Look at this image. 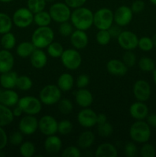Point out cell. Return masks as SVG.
I'll return each mask as SVG.
<instances>
[{
  "label": "cell",
  "mask_w": 156,
  "mask_h": 157,
  "mask_svg": "<svg viewBox=\"0 0 156 157\" xmlns=\"http://www.w3.org/2000/svg\"><path fill=\"white\" fill-rule=\"evenodd\" d=\"M70 21L74 29L87 31L93 25V12L84 6L76 8L72 11Z\"/></svg>",
  "instance_id": "obj_1"
},
{
  "label": "cell",
  "mask_w": 156,
  "mask_h": 157,
  "mask_svg": "<svg viewBox=\"0 0 156 157\" xmlns=\"http://www.w3.org/2000/svg\"><path fill=\"white\" fill-rule=\"evenodd\" d=\"M151 136V127L145 121H136L129 128L130 138L137 144H142L148 142Z\"/></svg>",
  "instance_id": "obj_2"
},
{
  "label": "cell",
  "mask_w": 156,
  "mask_h": 157,
  "mask_svg": "<svg viewBox=\"0 0 156 157\" xmlns=\"http://www.w3.org/2000/svg\"><path fill=\"white\" fill-rule=\"evenodd\" d=\"M54 40V32L50 26L38 27L32 35V41L36 48H46Z\"/></svg>",
  "instance_id": "obj_3"
},
{
  "label": "cell",
  "mask_w": 156,
  "mask_h": 157,
  "mask_svg": "<svg viewBox=\"0 0 156 157\" xmlns=\"http://www.w3.org/2000/svg\"><path fill=\"white\" fill-rule=\"evenodd\" d=\"M113 23L114 14L109 8H100L93 13V25L98 30H108Z\"/></svg>",
  "instance_id": "obj_4"
},
{
  "label": "cell",
  "mask_w": 156,
  "mask_h": 157,
  "mask_svg": "<svg viewBox=\"0 0 156 157\" xmlns=\"http://www.w3.org/2000/svg\"><path fill=\"white\" fill-rule=\"evenodd\" d=\"M62 91L54 84H47L44 86L39 92V99L43 104L51 106L58 104L61 99Z\"/></svg>",
  "instance_id": "obj_5"
},
{
  "label": "cell",
  "mask_w": 156,
  "mask_h": 157,
  "mask_svg": "<svg viewBox=\"0 0 156 157\" xmlns=\"http://www.w3.org/2000/svg\"><path fill=\"white\" fill-rule=\"evenodd\" d=\"M48 12L52 21L60 24L70 20L72 11L65 2H55L50 6Z\"/></svg>",
  "instance_id": "obj_6"
},
{
  "label": "cell",
  "mask_w": 156,
  "mask_h": 157,
  "mask_svg": "<svg viewBox=\"0 0 156 157\" xmlns=\"http://www.w3.org/2000/svg\"><path fill=\"white\" fill-rule=\"evenodd\" d=\"M61 63L64 67L70 71H75L80 67L82 64V57L78 50L68 48L64 51L61 56Z\"/></svg>",
  "instance_id": "obj_7"
},
{
  "label": "cell",
  "mask_w": 156,
  "mask_h": 157,
  "mask_svg": "<svg viewBox=\"0 0 156 157\" xmlns=\"http://www.w3.org/2000/svg\"><path fill=\"white\" fill-rule=\"evenodd\" d=\"M42 104L39 98L34 96H25L19 98L18 103V105L23 110V113L35 116L41 113Z\"/></svg>",
  "instance_id": "obj_8"
},
{
  "label": "cell",
  "mask_w": 156,
  "mask_h": 157,
  "mask_svg": "<svg viewBox=\"0 0 156 157\" xmlns=\"http://www.w3.org/2000/svg\"><path fill=\"white\" fill-rule=\"evenodd\" d=\"M13 24L19 29H26L34 23V13L27 7L16 9L12 17Z\"/></svg>",
  "instance_id": "obj_9"
},
{
  "label": "cell",
  "mask_w": 156,
  "mask_h": 157,
  "mask_svg": "<svg viewBox=\"0 0 156 157\" xmlns=\"http://www.w3.org/2000/svg\"><path fill=\"white\" fill-rule=\"evenodd\" d=\"M58 125V121L51 115H44L38 120V130L46 136L56 134Z\"/></svg>",
  "instance_id": "obj_10"
},
{
  "label": "cell",
  "mask_w": 156,
  "mask_h": 157,
  "mask_svg": "<svg viewBox=\"0 0 156 157\" xmlns=\"http://www.w3.org/2000/svg\"><path fill=\"white\" fill-rule=\"evenodd\" d=\"M117 42L125 51H133L138 48L139 38L131 31H122L117 38Z\"/></svg>",
  "instance_id": "obj_11"
},
{
  "label": "cell",
  "mask_w": 156,
  "mask_h": 157,
  "mask_svg": "<svg viewBox=\"0 0 156 157\" xmlns=\"http://www.w3.org/2000/svg\"><path fill=\"white\" fill-rule=\"evenodd\" d=\"M76 119L78 124L86 129L92 128L97 124V114L94 110L89 107L80 110Z\"/></svg>",
  "instance_id": "obj_12"
},
{
  "label": "cell",
  "mask_w": 156,
  "mask_h": 157,
  "mask_svg": "<svg viewBox=\"0 0 156 157\" xmlns=\"http://www.w3.org/2000/svg\"><path fill=\"white\" fill-rule=\"evenodd\" d=\"M38 130V120L35 115L26 114L22 117L18 124V130L24 135L31 136Z\"/></svg>",
  "instance_id": "obj_13"
},
{
  "label": "cell",
  "mask_w": 156,
  "mask_h": 157,
  "mask_svg": "<svg viewBox=\"0 0 156 157\" xmlns=\"http://www.w3.org/2000/svg\"><path fill=\"white\" fill-rule=\"evenodd\" d=\"M132 92L135 98L138 101L145 102L151 97V86L149 83L145 80H138L133 85Z\"/></svg>",
  "instance_id": "obj_14"
},
{
  "label": "cell",
  "mask_w": 156,
  "mask_h": 157,
  "mask_svg": "<svg viewBox=\"0 0 156 157\" xmlns=\"http://www.w3.org/2000/svg\"><path fill=\"white\" fill-rule=\"evenodd\" d=\"M114 14V23L121 26L125 27L128 25L133 18V12L131 8L127 6H121L113 12Z\"/></svg>",
  "instance_id": "obj_15"
},
{
  "label": "cell",
  "mask_w": 156,
  "mask_h": 157,
  "mask_svg": "<svg viewBox=\"0 0 156 157\" xmlns=\"http://www.w3.org/2000/svg\"><path fill=\"white\" fill-rule=\"evenodd\" d=\"M70 43L73 48L82 50L85 48L89 43V38L86 31L75 29L70 36Z\"/></svg>",
  "instance_id": "obj_16"
},
{
  "label": "cell",
  "mask_w": 156,
  "mask_h": 157,
  "mask_svg": "<svg viewBox=\"0 0 156 157\" xmlns=\"http://www.w3.org/2000/svg\"><path fill=\"white\" fill-rule=\"evenodd\" d=\"M62 140L56 134L47 136L44 143V148L46 153L50 155H57L61 151Z\"/></svg>",
  "instance_id": "obj_17"
},
{
  "label": "cell",
  "mask_w": 156,
  "mask_h": 157,
  "mask_svg": "<svg viewBox=\"0 0 156 157\" xmlns=\"http://www.w3.org/2000/svg\"><path fill=\"white\" fill-rule=\"evenodd\" d=\"M148 107L142 101H138L131 104L129 107V114L136 121H144L148 115Z\"/></svg>",
  "instance_id": "obj_18"
},
{
  "label": "cell",
  "mask_w": 156,
  "mask_h": 157,
  "mask_svg": "<svg viewBox=\"0 0 156 157\" xmlns=\"http://www.w3.org/2000/svg\"><path fill=\"white\" fill-rule=\"evenodd\" d=\"M75 102L82 108L90 107L93 102V96L91 92L86 88H79L75 93Z\"/></svg>",
  "instance_id": "obj_19"
},
{
  "label": "cell",
  "mask_w": 156,
  "mask_h": 157,
  "mask_svg": "<svg viewBox=\"0 0 156 157\" xmlns=\"http://www.w3.org/2000/svg\"><path fill=\"white\" fill-rule=\"evenodd\" d=\"M106 70L114 76H124L127 74L128 67L119 59H110L106 64Z\"/></svg>",
  "instance_id": "obj_20"
},
{
  "label": "cell",
  "mask_w": 156,
  "mask_h": 157,
  "mask_svg": "<svg viewBox=\"0 0 156 157\" xmlns=\"http://www.w3.org/2000/svg\"><path fill=\"white\" fill-rule=\"evenodd\" d=\"M15 64V58L9 50H0V73L10 71Z\"/></svg>",
  "instance_id": "obj_21"
},
{
  "label": "cell",
  "mask_w": 156,
  "mask_h": 157,
  "mask_svg": "<svg viewBox=\"0 0 156 157\" xmlns=\"http://www.w3.org/2000/svg\"><path fill=\"white\" fill-rule=\"evenodd\" d=\"M19 101V96L12 89H5L0 94V104L11 107L17 105Z\"/></svg>",
  "instance_id": "obj_22"
},
{
  "label": "cell",
  "mask_w": 156,
  "mask_h": 157,
  "mask_svg": "<svg viewBox=\"0 0 156 157\" xmlns=\"http://www.w3.org/2000/svg\"><path fill=\"white\" fill-rule=\"evenodd\" d=\"M30 62L32 67L36 69H41L47 63V55L42 49L35 48L30 56Z\"/></svg>",
  "instance_id": "obj_23"
},
{
  "label": "cell",
  "mask_w": 156,
  "mask_h": 157,
  "mask_svg": "<svg viewBox=\"0 0 156 157\" xmlns=\"http://www.w3.org/2000/svg\"><path fill=\"white\" fill-rule=\"evenodd\" d=\"M94 156L96 157H117L118 151L113 144L110 143H102L97 147Z\"/></svg>",
  "instance_id": "obj_24"
},
{
  "label": "cell",
  "mask_w": 156,
  "mask_h": 157,
  "mask_svg": "<svg viewBox=\"0 0 156 157\" xmlns=\"http://www.w3.org/2000/svg\"><path fill=\"white\" fill-rule=\"evenodd\" d=\"M18 74L15 71L5 72L0 75V85L4 89H13L16 87Z\"/></svg>",
  "instance_id": "obj_25"
},
{
  "label": "cell",
  "mask_w": 156,
  "mask_h": 157,
  "mask_svg": "<svg viewBox=\"0 0 156 157\" xmlns=\"http://www.w3.org/2000/svg\"><path fill=\"white\" fill-rule=\"evenodd\" d=\"M57 85L63 92H68L72 90L74 85V78L70 73L61 74L58 78Z\"/></svg>",
  "instance_id": "obj_26"
},
{
  "label": "cell",
  "mask_w": 156,
  "mask_h": 157,
  "mask_svg": "<svg viewBox=\"0 0 156 157\" xmlns=\"http://www.w3.org/2000/svg\"><path fill=\"white\" fill-rule=\"evenodd\" d=\"M95 141V135L90 130H85L79 135L77 138L78 147L83 150H87L92 147Z\"/></svg>",
  "instance_id": "obj_27"
},
{
  "label": "cell",
  "mask_w": 156,
  "mask_h": 157,
  "mask_svg": "<svg viewBox=\"0 0 156 157\" xmlns=\"http://www.w3.org/2000/svg\"><path fill=\"white\" fill-rule=\"evenodd\" d=\"M35 48H36L32 41H22L17 45L16 54L20 58H30Z\"/></svg>",
  "instance_id": "obj_28"
},
{
  "label": "cell",
  "mask_w": 156,
  "mask_h": 157,
  "mask_svg": "<svg viewBox=\"0 0 156 157\" xmlns=\"http://www.w3.org/2000/svg\"><path fill=\"white\" fill-rule=\"evenodd\" d=\"M13 113L9 107L0 104V127H4L12 124L14 121Z\"/></svg>",
  "instance_id": "obj_29"
},
{
  "label": "cell",
  "mask_w": 156,
  "mask_h": 157,
  "mask_svg": "<svg viewBox=\"0 0 156 157\" xmlns=\"http://www.w3.org/2000/svg\"><path fill=\"white\" fill-rule=\"evenodd\" d=\"M52 19L48 12L43 10L41 12L34 14V23L38 27L49 26L51 23Z\"/></svg>",
  "instance_id": "obj_30"
},
{
  "label": "cell",
  "mask_w": 156,
  "mask_h": 157,
  "mask_svg": "<svg viewBox=\"0 0 156 157\" xmlns=\"http://www.w3.org/2000/svg\"><path fill=\"white\" fill-rule=\"evenodd\" d=\"M0 44L3 48V49L9 51L12 50L16 45V38L15 35L11 32L3 34L0 39Z\"/></svg>",
  "instance_id": "obj_31"
},
{
  "label": "cell",
  "mask_w": 156,
  "mask_h": 157,
  "mask_svg": "<svg viewBox=\"0 0 156 157\" xmlns=\"http://www.w3.org/2000/svg\"><path fill=\"white\" fill-rule=\"evenodd\" d=\"M12 25H13V21L12 18L6 13L0 12V34L3 35L11 32Z\"/></svg>",
  "instance_id": "obj_32"
},
{
  "label": "cell",
  "mask_w": 156,
  "mask_h": 157,
  "mask_svg": "<svg viewBox=\"0 0 156 157\" xmlns=\"http://www.w3.org/2000/svg\"><path fill=\"white\" fill-rule=\"evenodd\" d=\"M64 49L62 44L58 41H53L47 47V53L50 57L54 58H61Z\"/></svg>",
  "instance_id": "obj_33"
},
{
  "label": "cell",
  "mask_w": 156,
  "mask_h": 157,
  "mask_svg": "<svg viewBox=\"0 0 156 157\" xmlns=\"http://www.w3.org/2000/svg\"><path fill=\"white\" fill-rule=\"evenodd\" d=\"M19 153L23 157H32L36 153V147L31 141H24L19 146Z\"/></svg>",
  "instance_id": "obj_34"
},
{
  "label": "cell",
  "mask_w": 156,
  "mask_h": 157,
  "mask_svg": "<svg viewBox=\"0 0 156 157\" xmlns=\"http://www.w3.org/2000/svg\"><path fill=\"white\" fill-rule=\"evenodd\" d=\"M139 69L143 72H152L155 68V63L151 58L142 57L138 62Z\"/></svg>",
  "instance_id": "obj_35"
},
{
  "label": "cell",
  "mask_w": 156,
  "mask_h": 157,
  "mask_svg": "<svg viewBox=\"0 0 156 157\" xmlns=\"http://www.w3.org/2000/svg\"><path fill=\"white\" fill-rule=\"evenodd\" d=\"M33 86L32 80L27 75H21L18 77L16 82V87L22 91H28Z\"/></svg>",
  "instance_id": "obj_36"
},
{
  "label": "cell",
  "mask_w": 156,
  "mask_h": 157,
  "mask_svg": "<svg viewBox=\"0 0 156 157\" xmlns=\"http://www.w3.org/2000/svg\"><path fill=\"white\" fill-rule=\"evenodd\" d=\"M46 5V0H27V8H28L34 14L44 10Z\"/></svg>",
  "instance_id": "obj_37"
},
{
  "label": "cell",
  "mask_w": 156,
  "mask_h": 157,
  "mask_svg": "<svg viewBox=\"0 0 156 157\" xmlns=\"http://www.w3.org/2000/svg\"><path fill=\"white\" fill-rule=\"evenodd\" d=\"M73 128V124L69 120L64 119L58 122V133L62 136L70 134Z\"/></svg>",
  "instance_id": "obj_38"
},
{
  "label": "cell",
  "mask_w": 156,
  "mask_h": 157,
  "mask_svg": "<svg viewBox=\"0 0 156 157\" xmlns=\"http://www.w3.org/2000/svg\"><path fill=\"white\" fill-rule=\"evenodd\" d=\"M58 110L61 112L62 114L67 115L70 114L73 109V105L72 101L67 98H61L59 102L58 103Z\"/></svg>",
  "instance_id": "obj_39"
},
{
  "label": "cell",
  "mask_w": 156,
  "mask_h": 157,
  "mask_svg": "<svg viewBox=\"0 0 156 157\" xmlns=\"http://www.w3.org/2000/svg\"><path fill=\"white\" fill-rule=\"evenodd\" d=\"M138 48H139V49L142 50V52H150V51H151L154 48L152 38L146 36L139 38Z\"/></svg>",
  "instance_id": "obj_40"
},
{
  "label": "cell",
  "mask_w": 156,
  "mask_h": 157,
  "mask_svg": "<svg viewBox=\"0 0 156 157\" xmlns=\"http://www.w3.org/2000/svg\"><path fill=\"white\" fill-rule=\"evenodd\" d=\"M113 125L108 121L101 124H97V132L98 134L102 137H108L110 136L113 133Z\"/></svg>",
  "instance_id": "obj_41"
},
{
  "label": "cell",
  "mask_w": 156,
  "mask_h": 157,
  "mask_svg": "<svg viewBox=\"0 0 156 157\" xmlns=\"http://www.w3.org/2000/svg\"><path fill=\"white\" fill-rule=\"evenodd\" d=\"M111 35L108 30H98L96 35V42L100 45H106L111 41Z\"/></svg>",
  "instance_id": "obj_42"
},
{
  "label": "cell",
  "mask_w": 156,
  "mask_h": 157,
  "mask_svg": "<svg viewBox=\"0 0 156 157\" xmlns=\"http://www.w3.org/2000/svg\"><path fill=\"white\" fill-rule=\"evenodd\" d=\"M140 155L142 157H154L156 156V148L148 142L142 144L140 149Z\"/></svg>",
  "instance_id": "obj_43"
},
{
  "label": "cell",
  "mask_w": 156,
  "mask_h": 157,
  "mask_svg": "<svg viewBox=\"0 0 156 157\" xmlns=\"http://www.w3.org/2000/svg\"><path fill=\"white\" fill-rule=\"evenodd\" d=\"M73 29L74 27L71 24V22H69V21H64V22L60 23V25L58 27V32L63 37H70L74 31Z\"/></svg>",
  "instance_id": "obj_44"
},
{
  "label": "cell",
  "mask_w": 156,
  "mask_h": 157,
  "mask_svg": "<svg viewBox=\"0 0 156 157\" xmlns=\"http://www.w3.org/2000/svg\"><path fill=\"white\" fill-rule=\"evenodd\" d=\"M122 61L128 67H132L136 64L137 58L132 51H125L122 56Z\"/></svg>",
  "instance_id": "obj_45"
},
{
  "label": "cell",
  "mask_w": 156,
  "mask_h": 157,
  "mask_svg": "<svg viewBox=\"0 0 156 157\" xmlns=\"http://www.w3.org/2000/svg\"><path fill=\"white\" fill-rule=\"evenodd\" d=\"M24 134L20 130L18 131H14L9 137V142L12 146H20L24 142Z\"/></svg>",
  "instance_id": "obj_46"
},
{
  "label": "cell",
  "mask_w": 156,
  "mask_h": 157,
  "mask_svg": "<svg viewBox=\"0 0 156 157\" xmlns=\"http://www.w3.org/2000/svg\"><path fill=\"white\" fill-rule=\"evenodd\" d=\"M63 157H80L81 151L80 148L75 146H70L64 149L61 153Z\"/></svg>",
  "instance_id": "obj_47"
},
{
  "label": "cell",
  "mask_w": 156,
  "mask_h": 157,
  "mask_svg": "<svg viewBox=\"0 0 156 157\" xmlns=\"http://www.w3.org/2000/svg\"><path fill=\"white\" fill-rule=\"evenodd\" d=\"M138 153V148L135 142L127 143L124 147V154L127 157H135Z\"/></svg>",
  "instance_id": "obj_48"
},
{
  "label": "cell",
  "mask_w": 156,
  "mask_h": 157,
  "mask_svg": "<svg viewBox=\"0 0 156 157\" xmlns=\"http://www.w3.org/2000/svg\"><path fill=\"white\" fill-rule=\"evenodd\" d=\"M90 77L86 74H82L77 77L76 81V86L78 88H86L90 84Z\"/></svg>",
  "instance_id": "obj_49"
},
{
  "label": "cell",
  "mask_w": 156,
  "mask_h": 157,
  "mask_svg": "<svg viewBox=\"0 0 156 157\" xmlns=\"http://www.w3.org/2000/svg\"><path fill=\"white\" fill-rule=\"evenodd\" d=\"M130 8L133 13H140L145 9V3L143 0H135L131 4Z\"/></svg>",
  "instance_id": "obj_50"
},
{
  "label": "cell",
  "mask_w": 156,
  "mask_h": 157,
  "mask_svg": "<svg viewBox=\"0 0 156 157\" xmlns=\"http://www.w3.org/2000/svg\"><path fill=\"white\" fill-rule=\"evenodd\" d=\"M9 143V137L3 127H0V150H2Z\"/></svg>",
  "instance_id": "obj_51"
},
{
  "label": "cell",
  "mask_w": 156,
  "mask_h": 157,
  "mask_svg": "<svg viewBox=\"0 0 156 157\" xmlns=\"http://www.w3.org/2000/svg\"><path fill=\"white\" fill-rule=\"evenodd\" d=\"M87 0H64V2L70 8V9H76V8L84 6Z\"/></svg>",
  "instance_id": "obj_52"
},
{
  "label": "cell",
  "mask_w": 156,
  "mask_h": 157,
  "mask_svg": "<svg viewBox=\"0 0 156 157\" xmlns=\"http://www.w3.org/2000/svg\"><path fill=\"white\" fill-rule=\"evenodd\" d=\"M121 28L122 27L119 25H118L113 24V25H112L111 27L108 29V31H109V32H110V35H111L112 38H118V36L119 35V34H120L121 32H122V29H121Z\"/></svg>",
  "instance_id": "obj_53"
},
{
  "label": "cell",
  "mask_w": 156,
  "mask_h": 157,
  "mask_svg": "<svg viewBox=\"0 0 156 157\" xmlns=\"http://www.w3.org/2000/svg\"><path fill=\"white\" fill-rule=\"evenodd\" d=\"M145 120L151 128H156V113H148Z\"/></svg>",
  "instance_id": "obj_54"
},
{
  "label": "cell",
  "mask_w": 156,
  "mask_h": 157,
  "mask_svg": "<svg viewBox=\"0 0 156 157\" xmlns=\"http://www.w3.org/2000/svg\"><path fill=\"white\" fill-rule=\"evenodd\" d=\"M12 113H13V115L15 117H19L21 115L23 114V110H21V107L17 104V105L14 106V109L12 110Z\"/></svg>",
  "instance_id": "obj_55"
},
{
  "label": "cell",
  "mask_w": 156,
  "mask_h": 157,
  "mask_svg": "<svg viewBox=\"0 0 156 157\" xmlns=\"http://www.w3.org/2000/svg\"><path fill=\"white\" fill-rule=\"evenodd\" d=\"M107 122V117L105 113H98L97 114V124H103Z\"/></svg>",
  "instance_id": "obj_56"
},
{
  "label": "cell",
  "mask_w": 156,
  "mask_h": 157,
  "mask_svg": "<svg viewBox=\"0 0 156 157\" xmlns=\"http://www.w3.org/2000/svg\"><path fill=\"white\" fill-rule=\"evenodd\" d=\"M152 77H153V81H154V84L156 85V67L154 68V70L152 71Z\"/></svg>",
  "instance_id": "obj_57"
},
{
  "label": "cell",
  "mask_w": 156,
  "mask_h": 157,
  "mask_svg": "<svg viewBox=\"0 0 156 157\" xmlns=\"http://www.w3.org/2000/svg\"><path fill=\"white\" fill-rule=\"evenodd\" d=\"M151 38H152L153 43H154V46L156 48V33L153 35V37Z\"/></svg>",
  "instance_id": "obj_58"
},
{
  "label": "cell",
  "mask_w": 156,
  "mask_h": 157,
  "mask_svg": "<svg viewBox=\"0 0 156 157\" xmlns=\"http://www.w3.org/2000/svg\"><path fill=\"white\" fill-rule=\"evenodd\" d=\"M14 0H0V2H3V3H9L13 2Z\"/></svg>",
  "instance_id": "obj_59"
},
{
  "label": "cell",
  "mask_w": 156,
  "mask_h": 157,
  "mask_svg": "<svg viewBox=\"0 0 156 157\" xmlns=\"http://www.w3.org/2000/svg\"><path fill=\"white\" fill-rule=\"evenodd\" d=\"M149 1L151 4H153L154 6H156V0H149Z\"/></svg>",
  "instance_id": "obj_60"
},
{
  "label": "cell",
  "mask_w": 156,
  "mask_h": 157,
  "mask_svg": "<svg viewBox=\"0 0 156 157\" xmlns=\"http://www.w3.org/2000/svg\"><path fill=\"white\" fill-rule=\"evenodd\" d=\"M54 1H55V0H46L47 2H53Z\"/></svg>",
  "instance_id": "obj_61"
},
{
  "label": "cell",
  "mask_w": 156,
  "mask_h": 157,
  "mask_svg": "<svg viewBox=\"0 0 156 157\" xmlns=\"http://www.w3.org/2000/svg\"><path fill=\"white\" fill-rule=\"evenodd\" d=\"M1 91H2V90H1V89H0V94H1Z\"/></svg>",
  "instance_id": "obj_62"
},
{
  "label": "cell",
  "mask_w": 156,
  "mask_h": 157,
  "mask_svg": "<svg viewBox=\"0 0 156 157\" xmlns=\"http://www.w3.org/2000/svg\"><path fill=\"white\" fill-rule=\"evenodd\" d=\"M0 48H1V44H0Z\"/></svg>",
  "instance_id": "obj_63"
}]
</instances>
